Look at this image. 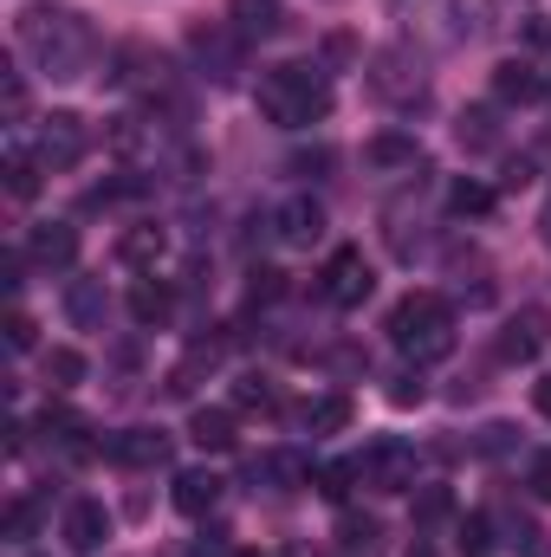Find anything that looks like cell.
I'll use <instances>...</instances> for the list:
<instances>
[{
  "instance_id": "cell-1",
  "label": "cell",
  "mask_w": 551,
  "mask_h": 557,
  "mask_svg": "<svg viewBox=\"0 0 551 557\" xmlns=\"http://www.w3.org/2000/svg\"><path fill=\"white\" fill-rule=\"evenodd\" d=\"M20 52L46 72V78H85L98 65V33L85 13L72 7H26L20 13Z\"/></svg>"
},
{
  "instance_id": "cell-2",
  "label": "cell",
  "mask_w": 551,
  "mask_h": 557,
  "mask_svg": "<svg viewBox=\"0 0 551 557\" xmlns=\"http://www.w3.org/2000/svg\"><path fill=\"white\" fill-rule=\"evenodd\" d=\"M254 104L279 131H311L331 117V78H325V65H273V72H260Z\"/></svg>"
},
{
  "instance_id": "cell-3",
  "label": "cell",
  "mask_w": 551,
  "mask_h": 557,
  "mask_svg": "<svg viewBox=\"0 0 551 557\" xmlns=\"http://www.w3.org/2000/svg\"><path fill=\"white\" fill-rule=\"evenodd\" d=\"M390 344L403 357H415V370L434 363V357H448L454 350V311H448V298L441 292H409L390 311Z\"/></svg>"
},
{
  "instance_id": "cell-4",
  "label": "cell",
  "mask_w": 551,
  "mask_h": 557,
  "mask_svg": "<svg viewBox=\"0 0 551 557\" xmlns=\"http://www.w3.org/2000/svg\"><path fill=\"white\" fill-rule=\"evenodd\" d=\"M415 473H421V454H415L409 441H370L364 454H357V480L364 486H377V493H415Z\"/></svg>"
},
{
  "instance_id": "cell-5",
  "label": "cell",
  "mask_w": 551,
  "mask_h": 557,
  "mask_svg": "<svg viewBox=\"0 0 551 557\" xmlns=\"http://www.w3.org/2000/svg\"><path fill=\"white\" fill-rule=\"evenodd\" d=\"M364 85L383 98V104H421V91H428V78H421V59H415L409 46H383L377 59H370V72H364Z\"/></svg>"
},
{
  "instance_id": "cell-6",
  "label": "cell",
  "mask_w": 551,
  "mask_h": 557,
  "mask_svg": "<svg viewBox=\"0 0 551 557\" xmlns=\"http://www.w3.org/2000/svg\"><path fill=\"white\" fill-rule=\"evenodd\" d=\"M85 149H91V131H85V117H78V111H46V117H39V131H33V156L46 162V175L78 169V162H85Z\"/></svg>"
},
{
  "instance_id": "cell-7",
  "label": "cell",
  "mask_w": 551,
  "mask_h": 557,
  "mask_svg": "<svg viewBox=\"0 0 551 557\" xmlns=\"http://www.w3.org/2000/svg\"><path fill=\"white\" fill-rule=\"evenodd\" d=\"M370 292H377V267L364 260V247H338V253L325 260V273H318V298H325V305L357 311Z\"/></svg>"
},
{
  "instance_id": "cell-8",
  "label": "cell",
  "mask_w": 551,
  "mask_h": 557,
  "mask_svg": "<svg viewBox=\"0 0 551 557\" xmlns=\"http://www.w3.org/2000/svg\"><path fill=\"white\" fill-rule=\"evenodd\" d=\"M241 33L234 26H221V20H201V26H188V52H195V65L215 78V85H234L241 78Z\"/></svg>"
},
{
  "instance_id": "cell-9",
  "label": "cell",
  "mask_w": 551,
  "mask_h": 557,
  "mask_svg": "<svg viewBox=\"0 0 551 557\" xmlns=\"http://www.w3.org/2000/svg\"><path fill=\"white\" fill-rule=\"evenodd\" d=\"M551 344V318L539 311V305H526V311H513L506 324H500V363H539Z\"/></svg>"
},
{
  "instance_id": "cell-10",
  "label": "cell",
  "mask_w": 551,
  "mask_h": 557,
  "mask_svg": "<svg viewBox=\"0 0 551 557\" xmlns=\"http://www.w3.org/2000/svg\"><path fill=\"white\" fill-rule=\"evenodd\" d=\"M273 240L279 247H318L325 240V208L311 201V195H292V201H279L273 208Z\"/></svg>"
},
{
  "instance_id": "cell-11",
  "label": "cell",
  "mask_w": 551,
  "mask_h": 557,
  "mask_svg": "<svg viewBox=\"0 0 551 557\" xmlns=\"http://www.w3.org/2000/svg\"><path fill=\"white\" fill-rule=\"evenodd\" d=\"M403 7V20H409V33H421L428 46H454L467 26H461V0H396Z\"/></svg>"
},
{
  "instance_id": "cell-12",
  "label": "cell",
  "mask_w": 551,
  "mask_h": 557,
  "mask_svg": "<svg viewBox=\"0 0 551 557\" xmlns=\"http://www.w3.org/2000/svg\"><path fill=\"white\" fill-rule=\"evenodd\" d=\"M26 260L46 267V273H65V267L78 260V227H72V221H39V227L26 234Z\"/></svg>"
},
{
  "instance_id": "cell-13",
  "label": "cell",
  "mask_w": 551,
  "mask_h": 557,
  "mask_svg": "<svg viewBox=\"0 0 551 557\" xmlns=\"http://www.w3.org/2000/svg\"><path fill=\"white\" fill-rule=\"evenodd\" d=\"M111 460L131 467V473L169 467V434L162 428H124V434H111Z\"/></svg>"
},
{
  "instance_id": "cell-14",
  "label": "cell",
  "mask_w": 551,
  "mask_h": 557,
  "mask_svg": "<svg viewBox=\"0 0 551 557\" xmlns=\"http://www.w3.org/2000/svg\"><path fill=\"white\" fill-rule=\"evenodd\" d=\"M105 539H111L105 499H72V506H65V545L78 557H91V552H105Z\"/></svg>"
},
{
  "instance_id": "cell-15",
  "label": "cell",
  "mask_w": 551,
  "mask_h": 557,
  "mask_svg": "<svg viewBox=\"0 0 551 557\" xmlns=\"http://www.w3.org/2000/svg\"><path fill=\"white\" fill-rule=\"evenodd\" d=\"M493 98L500 104H539L546 98V72L532 59H500L493 65Z\"/></svg>"
},
{
  "instance_id": "cell-16",
  "label": "cell",
  "mask_w": 551,
  "mask_h": 557,
  "mask_svg": "<svg viewBox=\"0 0 551 557\" xmlns=\"http://www.w3.org/2000/svg\"><path fill=\"white\" fill-rule=\"evenodd\" d=\"M228 26L254 46V39H279L285 33V7L279 0H228Z\"/></svg>"
},
{
  "instance_id": "cell-17",
  "label": "cell",
  "mask_w": 551,
  "mask_h": 557,
  "mask_svg": "<svg viewBox=\"0 0 551 557\" xmlns=\"http://www.w3.org/2000/svg\"><path fill=\"white\" fill-rule=\"evenodd\" d=\"M364 162H370V169H383V175H415V169H428V162H421V143L403 137V131L370 137V143H364Z\"/></svg>"
},
{
  "instance_id": "cell-18",
  "label": "cell",
  "mask_w": 551,
  "mask_h": 557,
  "mask_svg": "<svg viewBox=\"0 0 551 557\" xmlns=\"http://www.w3.org/2000/svg\"><path fill=\"white\" fill-rule=\"evenodd\" d=\"M111 149H118V156H143V162L156 169V162L169 156V137L156 131V117H118V124H111Z\"/></svg>"
},
{
  "instance_id": "cell-19",
  "label": "cell",
  "mask_w": 551,
  "mask_h": 557,
  "mask_svg": "<svg viewBox=\"0 0 551 557\" xmlns=\"http://www.w3.org/2000/svg\"><path fill=\"white\" fill-rule=\"evenodd\" d=\"M351 421H357V403H351V396H338V389H331V396H311V403L298 409V428H305L311 441H325V434H344Z\"/></svg>"
},
{
  "instance_id": "cell-20",
  "label": "cell",
  "mask_w": 551,
  "mask_h": 557,
  "mask_svg": "<svg viewBox=\"0 0 551 557\" xmlns=\"http://www.w3.org/2000/svg\"><path fill=\"white\" fill-rule=\"evenodd\" d=\"M105 311H111L105 278H72V285H65V318H72V331H105Z\"/></svg>"
},
{
  "instance_id": "cell-21",
  "label": "cell",
  "mask_w": 551,
  "mask_h": 557,
  "mask_svg": "<svg viewBox=\"0 0 551 557\" xmlns=\"http://www.w3.org/2000/svg\"><path fill=\"white\" fill-rule=\"evenodd\" d=\"M169 499H175V512H182V519H201V512H215V499H221V480H215L208 467H188V473H175Z\"/></svg>"
},
{
  "instance_id": "cell-22",
  "label": "cell",
  "mask_w": 551,
  "mask_h": 557,
  "mask_svg": "<svg viewBox=\"0 0 551 557\" xmlns=\"http://www.w3.org/2000/svg\"><path fill=\"white\" fill-rule=\"evenodd\" d=\"M169 311H175V292H169V278H137L131 285V318H137L143 331H156V324H169Z\"/></svg>"
},
{
  "instance_id": "cell-23",
  "label": "cell",
  "mask_w": 551,
  "mask_h": 557,
  "mask_svg": "<svg viewBox=\"0 0 551 557\" xmlns=\"http://www.w3.org/2000/svg\"><path fill=\"white\" fill-rule=\"evenodd\" d=\"M188 441H195L201 454H228V447L241 441V428H234L228 409H195V416H188Z\"/></svg>"
},
{
  "instance_id": "cell-24",
  "label": "cell",
  "mask_w": 551,
  "mask_h": 557,
  "mask_svg": "<svg viewBox=\"0 0 551 557\" xmlns=\"http://www.w3.org/2000/svg\"><path fill=\"white\" fill-rule=\"evenodd\" d=\"M169 253V234L156 227V221H137V227H124V240H118V260L124 267H156Z\"/></svg>"
},
{
  "instance_id": "cell-25",
  "label": "cell",
  "mask_w": 551,
  "mask_h": 557,
  "mask_svg": "<svg viewBox=\"0 0 551 557\" xmlns=\"http://www.w3.org/2000/svg\"><path fill=\"white\" fill-rule=\"evenodd\" d=\"M39 376H46V389H52V396H65V389H78V383H85V357H78L72 344H52V350L39 357Z\"/></svg>"
},
{
  "instance_id": "cell-26",
  "label": "cell",
  "mask_w": 551,
  "mask_h": 557,
  "mask_svg": "<svg viewBox=\"0 0 551 557\" xmlns=\"http://www.w3.org/2000/svg\"><path fill=\"white\" fill-rule=\"evenodd\" d=\"M254 480H267L273 493H292V486H311V467L298 454H267V460H254Z\"/></svg>"
},
{
  "instance_id": "cell-27",
  "label": "cell",
  "mask_w": 551,
  "mask_h": 557,
  "mask_svg": "<svg viewBox=\"0 0 551 557\" xmlns=\"http://www.w3.org/2000/svg\"><path fill=\"white\" fill-rule=\"evenodd\" d=\"M39 175H46V162H39L33 149H13V156H7V195H13V201H33V195H39Z\"/></svg>"
},
{
  "instance_id": "cell-28",
  "label": "cell",
  "mask_w": 551,
  "mask_h": 557,
  "mask_svg": "<svg viewBox=\"0 0 551 557\" xmlns=\"http://www.w3.org/2000/svg\"><path fill=\"white\" fill-rule=\"evenodd\" d=\"M454 137H461V149H500V124H493V111H461Z\"/></svg>"
},
{
  "instance_id": "cell-29",
  "label": "cell",
  "mask_w": 551,
  "mask_h": 557,
  "mask_svg": "<svg viewBox=\"0 0 551 557\" xmlns=\"http://www.w3.org/2000/svg\"><path fill=\"white\" fill-rule=\"evenodd\" d=\"M493 201H500V195H493L487 182H454V188H448V208H454V214H474V221L493 214Z\"/></svg>"
},
{
  "instance_id": "cell-30",
  "label": "cell",
  "mask_w": 551,
  "mask_h": 557,
  "mask_svg": "<svg viewBox=\"0 0 551 557\" xmlns=\"http://www.w3.org/2000/svg\"><path fill=\"white\" fill-rule=\"evenodd\" d=\"M454 552L461 557H487L493 552V519H480V512L461 519V525H454Z\"/></svg>"
},
{
  "instance_id": "cell-31",
  "label": "cell",
  "mask_w": 551,
  "mask_h": 557,
  "mask_svg": "<svg viewBox=\"0 0 551 557\" xmlns=\"http://www.w3.org/2000/svg\"><path fill=\"white\" fill-rule=\"evenodd\" d=\"M311 486H318L325 499H344V493L357 486V460H331V467H318V473H311Z\"/></svg>"
},
{
  "instance_id": "cell-32",
  "label": "cell",
  "mask_w": 551,
  "mask_h": 557,
  "mask_svg": "<svg viewBox=\"0 0 551 557\" xmlns=\"http://www.w3.org/2000/svg\"><path fill=\"white\" fill-rule=\"evenodd\" d=\"M338 545H344V552H370V545H377V519H357V512H351V519L338 525Z\"/></svg>"
},
{
  "instance_id": "cell-33",
  "label": "cell",
  "mask_w": 551,
  "mask_h": 557,
  "mask_svg": "<svg viewBox=\"0 0 551 557\" xmlns=\"http://www.w3.org/2000/svg\"><path fill=\"white\" fill-rule=\"evenodd\" d=\"M390 403H396V409H415V403H428V383H421V370H403V376H390Z\"/></svg>"
},
{
  "instance_id": "cell-34",
  "label": "cell",
  "mask_w": 551,
  "mask_h": 557,
  "mask_svg": "<svg viewBox=\"0 0 551 557\" xmlns=\"http://www.w3.org/2000/svg\"><path fill=\"white\" fill-rule=\"evenodd\" d=\"M247 298H254V305H273V298H285V273H273V267H254Z\"/></svg>"
},
{
  "instance_id": "cell-35",
  "label": "cell",
  "mask_w": 551,
  "mask_h": 557,
  "mask_svg": "<svg viewBox=\"0 0 551 557\" xmlns=\"http://www.w3.org/2000/svg\"><path fill=\"white\" fill-rule=\"evenodd\" d=\"M448 512H454V499H448L441 486H428V493L415 499V525H434V519H448Z\"/></svg>"
},
{
  "instance_id": "cell-36",
  "label": "cell",
  "mask_w": 551,
  "mask_h": 557,
  "mask_svg": "<svg viewBox=\"0 0 551 557\" xmlns=\"http://www.w3.org/2000/svg\"><path fill=\"white\" fill-rule=\"evenodd\" d=\"M26 539H33V506L13 499V506H7V545H26Z\"/></svg>"
},
{
  "instance_id": "cell-37",
  "label": "cell",
  "mask_w": 551,
  "mask_h": 557,
  "mask_svg": "<svg viewBox=\"0 0 551 557\" xmlns=\"http://www.w3.org/2000/svg\"><path fill=\"white\" fill-rule=\"evenodd\" d=\"M7 344H13V350H33V344H39V331H33L26 311H7Z\"/></svg>"
},
{
  "instance_id": "cell-38",
  "label": "cell",
  "mask_w": 551,
  "mask_h": 557,
  "mask_svg": "<svg viewBox=\"0 0 551 557\" xmlns=\"http://www.w3.org/2000/svg\"><path fill=\"white\" fill-rule=\"evenodd\" d=\"M234 403H241V409H273V389H267L260 376H241V389H234Z\"/></svg>"
},
{
  "instance_id": "cell-39",
  "label": "cell",
  "mask_w": 551,
  "mask_h": 557,
  "mask_svg": "<svg viewBox=\"0 0 551 557\" xmlns=\"http://www.w3.org/2000/svg\"><path fill=\"white\" fill-rule=\"evenodd\" d=\"M506 447H513V428H506V421H493V428L480 434V454H506Z\"/></svg>"
},
{
  "instance_id": "cell-40",
  "label": "cell",
  "mask_w": 551,
  "mask_h": 557,
  "mask_svg": "<svg viewBox=\"0 0 551 557\" xmlns=\"http://www.w3.org/2000/svg\"><path fill=\"white\" fill-rule=\"evenodd\" d=\"M526 486H532L539 499H551V454H539V460H532V480H526Z\"/></svg>"
},
{
  "instance_id": "cell-41",
  "label": "cell",
  "mask_w": 551,
  "mask_h": 557,
  "mask_svg": "<svg viewBox=\"0 0 551 557\" xmlns=\"http://www.w3.org/2000/svg\"><path fill=\"white\" fill-rule=\"evenodd\" d=\"M532 403H539V416L551 421V376H539V389H532Z\"/></svg>"
},
{
  "instance_id": "cell-42",
  "label": "cell",
  "mask_w": 551,
  "mask_h": 557,
  "mask_svg": "<svg viewBox=\"0 0 551 557\" xmlns=\"http://www.w3.org/2000/svg\"><path fill=\"white\" fill-rule=\"evenodd\" d=\"M409 557H434V552H428V545H421V539H415V552Z\"/></svg>"
},
{
  "instance_id": "cell-43",
  "label": "cell",
  "mask_w": 551,
  "mask_h": 557,
  "mask_svg": "<svg viewBox=\"0 0 551 557\" xmlns=\"http://www.w3.org/2000/svg\"><path fill=\"white\" fill-rule=\"evenodd\" d=\"M546 234H551V208H546Z\"/></svg>"
},
{
  "instance_id": "cell-44",
  "label": "cell",
  "mask_w": 551,
  "mask_h": 557,
  "mask_svg": "<svg viewBox=\"0 0 551 557\" xmlns=\"http://www.w3.org/2000/svg\"><path fill=\"white\" fill-rule=\"evenodd\" d=\"M234 557H260V552H234Z\"/></svg>"
}]
</instances>
